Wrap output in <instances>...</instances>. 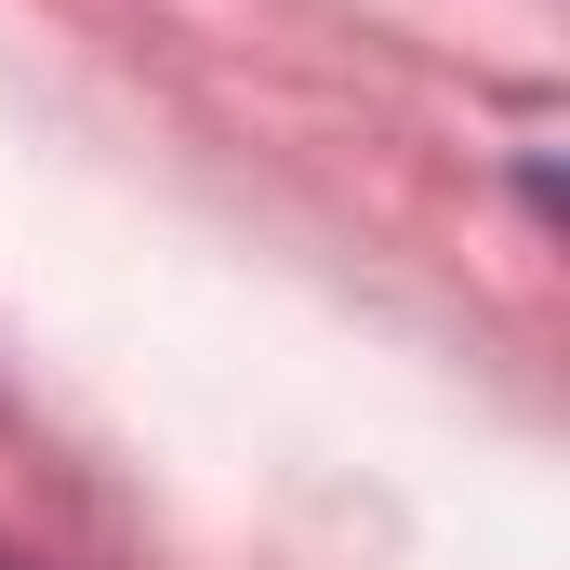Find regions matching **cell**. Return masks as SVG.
Here are the masks:
<instances>
[{
  "label": "cell",
  "instance_id": "cell-1",
  "mask_svg": "<svg viewBox=\"0 0 570 570\" xmlns=\"http://www.w3.org/2000/svg\"><path fill=\"white\" fill-rule=\"evenodd\" d=\"M0 570H27V558H13V544H0Z\"/></svg>",
  "mask_w": 570,
  "mask_h": 570
}]
</instances>
